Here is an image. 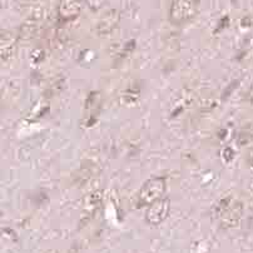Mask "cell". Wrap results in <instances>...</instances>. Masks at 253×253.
I'll list each match as a JSON object with an SVG mask.
<instances>
[{"label": "cell", "mask_w": 253, "mask_h": 253, "mask_svg": "<svg viewBox=\"0 0 253 253\" xmlns=\"http://www.w3.org/2000/svg\"><path fill=\"white\" fill-rule=\"evenodd\" d=\"M85 1H86V4L89 5V8L97 10V9H99L100 6L104 4L105 0H85Z\"/></svg>", "instance_id": "cell-6"}, {"label": "cell", "mask_w": 253, "mask_h": 253, "mask_svg": "<svg viewBox=\"0 0 253 253\" xmlns=\"http://www.w3.org/2000/svg\"><path fill=\"white\" fill-rule=\"evenodd\" d=\"M166 192V182L163 178L149 179L143 188L140 189L139 201L142 205H152L156 201L161 200Z\"/></svg>", "instance_id": "cell-2"}, {"label": "cell", "mask_w": 253, "mask_h": 253, "mask_svg": "<svg viewBox=\"0 0 253 253\" xmlns=\"http://www.w3.org/2000/svg\"><path fill=\"white\" fill-rule=\"evenodd\" d=\"M83 0H60L58 14L62 19L72 20L81 14Z\"/></svg>", "instance_id": "cell-4"}, {"label": "cell", "mask_w": 253, "mask_h": 253, "mask_svg": "<svg viewBox=\"0 0 253 253\" xmlns=\"http://www.w3.org/2000/svg\"><path fill=\"white\" fill-rule=\"evenodd\" d=\"M116 14H117V11H114V10L109 11V13L104 16V19H103L102 22L98 24V29H104V33L112 32V29H113L114 25H116V23H117V22H114V16H117Z\"/></svg>", "instance_id": "cell-5"}, {"label": "cell", "mask_w": 253, "mask_h": 253, "mask_svg": "<svg viewBox=\"0 0 253 253\" xmlns=\"http://www.w3.org/2000/svg\"><path fill=\"white\" fill-rule=\"evenodd\" d=\"M250 99L253 102V84H252V86H251V89H250Z\"/></svg>", "instance_id": "cell-7"}, {"label": "cell", "mask_w": 253, "mask_h": 253, "mask_svg": "<svg viewBox=\"0 0 253 253\" xmlns=\"http://www.w3.org/2000/svg\"><path fill=\"white\" fill-rule=\"evenodd\" d=\"M201 0H172L169 19L173 24L183 25L191 22L200 11Z\"/></svg>", "instance_id": "cell-1"}, {"label": "cell", "mask_w": 253, "mask_h": 253, "mask_svg": "<svg viewBox=\"0 0 253 253\" xmlns=\"http://www.w3.org/2000/svg\"><path fill=\"white\" fill-rule=\"evenodd\" d=\"M168 212H169V201L161 198L152 203L147 211L146 218L151 224H159L167 218Z\"/></svg>", "instance_id": "cell-3"}]
</instances>
